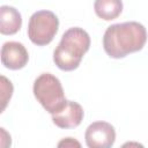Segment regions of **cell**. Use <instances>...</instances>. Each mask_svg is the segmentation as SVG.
<instances>
[{
	"mask_svg": "<svg viewBox=\"0 0 148 148\" xmlns=\"http://www.w3.org/2000/svg\"><path fill=\"white\" fill-rule=\"evenodd\" d=\"M147 42L146 28L135 21L116 23L106 28L103 36V47L106 54L120 59L143 49Z\"/></svg>",
	"mask_w": 148,
	"mask_h": 148,
	"instance_id": "cell-1",
	"label": "cell"
},
{
	"mask_svg": "<svg viewBox=\"0 0 148 148\" xmlns=\"http://www.w3.org/2000/svg\"><path fill=\"white\" fill-rule=\"evenodd\" d=\"M90 47V37L79 27L69 28L64 32L53 52V61L61 71H74L81 64L83 56Z\"/></svg>",
	"mask_w": 148,
	"mask_h": 148,
	"instance_id": "cell-2",
	"label": "cell"
},
{
	"mask_svg": "<svg viewBox=\"0 0 148 148\" xmlns=\"http://www.w3.org/2000/svg\"><path fill=\"white\" fill-rule=\"evenodd\" d=\"M34 95L51 114L60 111L67 103L60 80L51 73L40 74L34 82Z\"/></svg>",
	"mask_w": 148,
	"mask_h": 148,
	"instance_id": "cell-3",
	"label": "cell"
},
{
	"mask_svg": "<svg viewBox=\"0 0 148 148\" xmlns=\"http://www.w3.org/2000/svg\"><path fill=\"white\" fill-rule=\"evenodd\" d=\"M58 28L59 20L53 12L38 10L29 18L28 37L34 44L44 46L52 42L58 32Z\"/></svg>",
	"mask_w": 148,
	"mask_h": 148,
	"instance_id": "cell-4",
	"label": "cell"
},
{
	"mask_svg": "<svg viewBox=\"0 0 148 148\" xmlns=\"http://www.w3.org/2000/svg\"><path fill=\"white\" fill-rule=\"evenodd\" d=\"M84 139L89 148H110L116 141V131L106 121H94L87 127Z\"/></svg>",
	"mask_w": 148,
	"mask_h": 148,
	"instance_id": "cell-5",
	"label": "cell"
},
{
	"mask_svg": "<svg viewBox=\"0 0 148 148\" xmlns=\"http://www.w3.org/2000/svg\"><path fill=\"white\" fill-rule=\"evenodd\" d=\"M29 61V53L25 46L18 42H6L1 47V62L12 71L23 68Z\"/></svg>",
	"mask_w": 148,
	"mask_h": 148,
	"instance_id": "cell-6",
	"label": "cell"
},
{
	"mask_svg": "<svg viewBox=\"0 0 148 148\" xmlns=\"http://www.w3.org/2000/svg\"><path fill=\"white\" fill-rule=\"evenodd\" d=\"M84 112L82 106L74 101H67L66 105L52 114V121L59 128H74L83 120Z\"/></svg>",
	"mask_w": 148,
	"mask_h": 148,
	"instance_id": "cell-7",
	"label": "cell"
},
{
	"mask_svg": "<svg viewBox=\"0 0 148 148\" xmlns=\"http://www.w3.org/2000/svg\"><path fill=\"white\" fill-rule=\"evenodd\" d=\"M22 27V16L20 12L12 6H1L0 8V32L2 35H14Z\"/></svg>",
	"mask_w": 148,
	"mask_h": 148,
	"instance_id": "cell-8",
	"label": "cell"
},
{
	"mask_svg": "<svg viewBox=\"0 0 148 148\" xmlns=\"http://www.w3.org/2000/svg\"><path fill=\"white\" fill-rule=\"evenodd\" d=\"M94 9L99 18L111 21L121 14L123 2L121 0H95Z\"/></svg>",
	"mask_w": 148,
	"mask_h": 148,
	"instance_id": "cell-9",
	"label": "cell"
},
{
	"mask_svg": "<svg viewBox=\"0 0 148 148\" xmlns=\"http://www.w3.org/2000/svg\"><path fill=\"white\" fill-rule=\"evenodd\" d=\"M13 95V84L12 82L6 79L3 75H1V102H2V108H1V111L5 110L8 101L10 99Z\"/></svg>",
	"mask_w": 148,
	"mask_h": 148,
	"instance_id": "cell-10",
	"label": "cell"
},
{
	"mask_svg": "<svg viewBox=\"0 0 148 148\" xmlns=\"http://www.w3.org/2000/svg\"><path fill=\"white\" fill-rule=\"evenodd\" d=\"M58 147H81V145L73 138H65L58 143Z\"/></svg>",
	"mask_w": 148,
	"mask_h": 148,
	"instance_id": "cell-11",
	"label": "cell"
}]
</instances>
